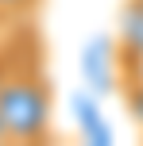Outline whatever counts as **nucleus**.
Masks as SVG:
<instances>
[{
	"label": "nucleus",
	"mask_w": 143,
	"mask_h": 146,
	"mask_svg": "<svg viewBox=\"0 0 143 146\" xmlns=\"http://www.w3.org/2000/svg\"><path fill=\"white\" fill-rule=\"evenodd\" d=\"M50 81L39 54H8L0 62V127L4 142H43L50 131Z\"/></svg>",
	"instance_id": "obj_1"
},
{
	"label": "nucleus",
	"mask_w": 143,
	"mask_h": 146,
	"mask_svg": "<svg viewBox=\"0 0 143 146\" xmlns=\"http://www.w3.org/2000/svg\"><path fill=\"white\" fill-rule=\"evenodd\" d=\"M120 69L128 81L143 73V0H132L120 19Z\"/></svg>",
	"instance_id": "obj_2"
},
{
	"label": "nucleus",
	"mask_w": 143,
	"mask_h": 146,
	"mask_svg": "<svg viewBox=\"0 0 143 146\" xmlns=\"http://www.w3.org/2000/svg\"><path fill=\"white\" fill-rule=\"evenodd\" d=\"M0 142H4V127H0Z\"/></svg>",
	"instance_id": "obj_4"
},
{
	"label": "nucleus",
	"mask_w": 143,
	"mask_h": 146,
	"mask_svg": "<svg viewBox=\"0 0 143 146\" xmlns=\"http://www.w3.org/2000/svg\"><path fill=\"white\" fill-rule=\"evenodd\" d=\"M39 4L43 0H0V15H15L19 19V15H31Z\"/></svg>",
	"instance_id": "obj_3"
}]
</instances>
